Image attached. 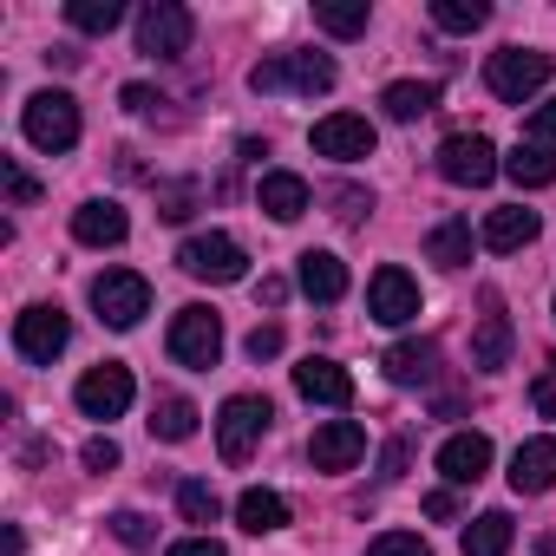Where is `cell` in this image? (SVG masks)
Instances as JSON below:
<instances>
[{
    "label": "cell",
    "instance_id": "33",
    "mask_svg": "<svg viewBox=\"0 0 556 556\" xmlns=\"http://www.w3.org/2000/svg\"><path fill=\"white\" fill-rule=\"evenodd\" d=\"M66 21H73L79 34H112V27L125 21V8H118V0H73Z\"/></svg>",
    "mask_w": 556,
    "mask_h": 556
},
{
    "label": "cell",
    "instance_id": "24",
    "mask_svg": "<svg viewBox=\"0 0 556 556\" xmlns=\"http://www.w3.org/2000/svg\"><path fill=\"white\" fill-rule=\"evenodd\" d=\"M387 380L393 387H432V374H439V348L432 341H400V348H387Z\"/></svg>",
    "mask_w": 556,
    "mask_h": 556
},
{
    "label": "cell",
    "instance_id": "25",
    "mask_svg": "<svg viewBox=\"0 0 556 556\" xmlns=\"http://www.w3.org/2000/svg\"><path fill=\"white\" fill-rule=\"evenodd\" d=\"M380 105H387L393 125H413V118H426V112L439 105V86H432V79H393V86L380 92Z\"/></svg>",
    "mask_w": 556,
    "mask_h": 556
},
{
    "label": "cell",
    "instance_id": "38",
    "mask_svg": "<svg viewBox=\"0 0 556 556\" xmlns=\"http://www.w3.org/2000/svg\"><path fill=\"white\" fill-rule=\"evenodd\" d=\"M530 144H556V99H543L530 112Z\"/></svg>",
    "mask_w": 556,
    "mask_h": 556
},
{
    "label": "cell",
    "instance_id": "41",
    "mask_svg": "<svg viewBox=\"0 0 556 556\" xmlns=\"http://www.w3.org/2000/svg\"><path fill=\"white\" fill-rule=\"evenodd\" d=\"M164 556H223V543H216V536H184V543H170Z\"/></svg>",
    "mask_w": 556,
    "mask_h": 556
},
{
    "label": "cell",
    "instance_id": "31",
    "mask_svg": "<svg viewBox=\"0 0 556 556\" xmlns=\"http://www.w3.org/2000/svg\"><path fill=\"white\" fill-rule=\"evenodd\" d=\"M484 21H491L484 0H432V27H445V34H478Z\"/></svg>",
    "mask_w": 556,
    "mask_h": 556
},
{
    "label": "cell",
    "instance_id": "20",
    "mask_svg": "<svg viewBox=\"0 0 556 556\" xmlns=\"http://www.w3.org/2000/svg\"><path fill=\"white\" fill-rule=\"evenodd\" d=\"M295 393H302V400H315V406H348V400H354V380H348V367H334V361L308 354V361L295 367Z\"/></svg>",
    "mask_w": 556,
    "mask_h": 556
},
{
    "label": "cell",
    "instance_id": "12",
    "mask_svg": "<svg viewBox=\"0 0 556 556\" xmlns=\"http://www.w3.org/2000/svg\"><path fill=\"white\" fill-rule=\"evenodd\" d=\"M131 367H118V361H105V367H92L86 380H79V413L86 419H125V406H131Z\"/></svg>",
    "mask_w": 556,
    "mask_h": 556
},
{
    "label": "cell",
    "instance_id": "42",
    "mask_svg": "<svg viewBox=\"0 0 556 556\" xmlns=\"http://www.w3.org/2000/svg\"><path fill=\"white\" fill-rule=\"evenodd\" d=\"M118 99H125V112H151V105H164V99H157L151 86H125Z\"/></svg>",
    "mask_w": 556,
    "mask_h": 556
},
{
    "label": "cell",
    "instance_id": "19",
    "mask_svg": "<svg viewBox=\"0 0 556 556\" xmlns=\"http://www.w3.org/2000/svg\"><path fill=\"white\" fill-rule=\"evenodd\" d=\"M471 367H478V374L510 367V315L497 308V295H491V302H484V315H478V334H471Z\"/></svg>",
    "mask_w": 556,
    "mask_h": 556
},
{
    "label": "cell",
    "instance_id": "35",
    "mask_svg": "<svg viewBox=\"0 0 556 556\" xmlns=\"http://www.w3.org/2000/svg\"><path fill=\"white\" fill-rule=\"evenodd\" d=\"M367 556H432V549H426L413 530H387V536H374V543H367Z\"/></svg>",
    "mask_w": 556,
    "mask_h": 556
},
{
    "label": "cell",
    "instance_id": "44",
    "mask_svg": "<svg viewBox=\"0 0 556 556\" xmlns=\"http://www.w3.org/2000/svg\"><path fill=\"white\" fill-rule=\"evenodd\" d=\"M452 510H458V497H452V484H445V491H432V497H426V517H452Z\"/></svg>",
    "mask_w": 556,
    "mask_h": 556
},
{
    "label": "cell",
    "instance_id": "23",
    "mask_svg": "<svg viewBox=\"0 0 556 556\" xmlns=\"http://www.w3.org/2000/svg\"><path fill=\"white\" fill-rule=\"evenodd\" d=\"M536 210H523V203H504V210H491L484 216V249H497V255H510V249H523V242H536Z\"/></svg>",
    "mask_w": 556,
    "mask_h": 556
},
{
    "label": "cell",
    "instance_id": "39",
    "mask_svg": "<svg viewBox=\"0 0 556 556\" xmlns=\"http://www.w3.org/2000/svg\"><path fill=\"white\" fill-rule=\"evenodd\" d=\"M334 203H341V210H334L341 223H361V216L374 210V197H367V190H334Z\"/></svg>",
    "mask_w": 556,
    "mask_h": 556
},
{
    "label": "cell",
    "instance_id": "17",
    "mask_svg": "<svg viewBox=\"0 0 556 556\" xmlns=\"http://www.w3.org/2000/svg\"><path fill=\"white\" fill-rule=\"evenodd\" d=\"M255 203L275 216V223H295V216H308V177H295V170H262V184H255Z\"/></svg>",
    "mask_w": 556,
    "mask_h": 556
},
{
    "label": "cell",
    "instance_id": "34",
    "mask_svg": "<svg viewBox=\"0 0 556 556\" xmlns=\"http://www.w3.org/2000/svg\"><path fill=\"white\" fill-rule=\"evenodd\" d=\"M112 536H118L125 549H151V536H157V530H151V517H138V510H118V517H112Z\"/></svg>",
    "mask_w": 556,
    "mask_h": 556
},
{
    "label": "cell",
    "instance_id": "45",
    "mask_svg": "<svg viewBox=\"0 0 556 556\" xmlns=\"http://www.w3.org/2000/svg\"><path fill=\"white\" fill-rule=\"evenodd\" d=\"M536 406H543V413L556 419V387H549V380H536Z\"/></svg>",
    "mask_w": 556,
    "mask_h": 556
},
{
    "label": "cell",
    "instance_id": "9",
    "mask_svg": "<svg viewBox=\"0 0 556 556\" xmlns=\"http://www.w3.org/2000/svg\"><path fill=\"white\" fill-rule=\"evenodd\" d=\"M497 170H504V164H497V144L478 138V131H458V138L439 144V177L458 184V190H478V184H491Z\"/></svg>",
    "mask_w": 556,
    "mask_h": 556
},
{
    "label": "cell",
    "instance_id": "21",
    "mask_svg": "<svg viewBox=\"0 0 556 556\" xmlns=\"http://www.w3.org/2000/svg\"><path fill=\"white\" fill-rule=\"evenodd\" d=\"M549 484H556V439H523V445L510 452V491L536 497V491H549Z\"/></svg>",
    "mask_w": 556,
    "mask_h": 556
},
{
    "label": "cell",
    "instance_id": "43",
    "mask_svg": "<svg viewBox=\"0 0 556 556\" xmlns=\"http://www.w3.org/2000/svg\"><path fill=\"white\" fill-rule=\"evenodd\" d=\"M282 295H289L282 275H262V308H282Z\"/></svg>",
    "mask_w": 556,
    "mask_h": 556
},
{
    "label": "cell",
    "instance_id": "32",
    "mask_svg": "<svg viewBox=\"0 0 556 556\" xmlns=\"http://www.w3.org/2000/svg\"><path fill=\"white\" fill-rule=\"evenodd\" d=\"M177 510H184V523H216V517H223V497H216L203 478H184V484H177Z\"/></svg>",
    "mask_w": 556,
    "mask_h": 556
},
{
    "label": "cell",
    "instance_id": "5",
    "mask_svg": "<svg viewBox=\"0 0 556 556\" xmlns=\"http://www.w3.org/2000/svg\"><path fill=\"white\" fill-rule=\"evenodd\" d=\"M549 53H536V47H504V53H491V66H484V86L504 99V105H523L530 92H543L549 86Z\"/></svg>",
    "mask_w": 556,
    "mask_h": 556
},
{
    "label": "cell",
    "instance_id": "15",
    "mask_svg": "<svg viewBox=\"0 0 556 556\" xmlns=\"http://www.w3.org/2000/svg\"><path fill=\"white\" fill-rule=\"evenodd\" d=\"M295 282H302V295H308V302H321V308H328V302H341V295H348V262H341L334 249H308V255L295 262Z\"/></svg>",
    "mask_w": 556,
    "mask_h": 556
},
{
    "label": "cell",
    "instance_id": "4",
    "mask_svg": "<svg viewBox=\"0 0 556 556\" xmlns=\"http://www.w3.org/2000/svg\"><path fill=\"white\" fill-rule=\"evenodd\" d=\"M21 131H27V144L34 151H73L79 144V99L73 92H34L27 99V112H21Z\"/></svg>",
    "mask_w": 556,
    "mask_h": 556
},
{
    "label": "cell",
    "instance_id": "40",
    "mask_svg": "<svg viewBox=\"0 0 556 556\" xmlns=\"http://www.w3.org/2000/svg\"><path fill=\"white\" fill-rule=\"evenodd\" d=\"M118 465V445L112 439H86V471H112Z\"/></svg>",
    "mask_w": 556,
    "mask_h": 556
},
{
    "label": "cell",
    "instance_id": "3",
    "mask_svg": "<svg viewBox=\"0 0 556 556\" xmlns=\"http://www.w3.org/2000/svg\"><path fill=\"white\" fill-rule=\"evenodd\" d=\"M268 419H275V406L255 400V393L223 400V413H216V452H223V465H249L255 445L268 439Z\"/></svg>",
    "mask_w": 556,
    "mask_h": 556
},
{
    "label": "cell",
    "instance_id": "13",
    "mask_svg": "<svg viewBox=\"0 0 556 556\" xmlns=\"http://www.w3.org/2000/svg\"><path fill=\"white\" fill-rule=\"evenodd\" d=\"M361 458H367V432H361L354 419L315 426V439H308V465H315V471H354Z\"/></svg>",
    "mask_w": 556,
    "mask_h": 556
},
{
    "label": "cell",
    "instance_id": "7",
    "mask_svg": "<svg viewBox=\"0 0 556 556\" xmlns=\"http://www.w3.org/2000/svg\"><path fill=\"white\" fill-rule=\"evenodd\" d=\"M66 341H73V321H66V308H53V302H34V308H21V315H14V348H21V361H34V367H53V361L66 354Z\"/></svg>",
    "mask_w": 556,
    "mask_h": 556
},
{
    "label": "cell",
    "instance_id": "29",
    "mask_svg": "<svg viewBox=\"0 0 556 556\" xmlns=\"http://www.w3.org/2000/svg\"><path fill=\"white\" fill-rule=\"evenodd\" d=\"M151 432H157L164 445H184V439H197V406H190L184 393L157 400V413H151Z\"/></svg>",
    "mask_w": 556,
    "mask_h": 556
},
{
    "label": "cell",
    "instance_id": "11",
    "mask_svg": "<svg viewBox=\"0 0 556 556\" xmlns=\"http://www.w3.org/2000/svg\"><path fill=\"white\" fill-rule=\"evenodd\" d=\"M367 315L380 321V328H406V321H419V282L406 268H380L374 282H367Z\"/></svg>",
    "mask_w": 556,
    "mask_h": 556
},
{
    "label": "cell",
    "instance_id": "16",
    "mask_svg": "<svg viewBox=\"0 0 556 556\" xmlns=\"http://www.w3.org/2000/svg\"><path fill=\"white\" fill-rule=\"evenodd\" d=\"M439 471H445V484H478L491 471V439L484 432H452L439 445Z\"/></svg>",
    "mask_w": 556,
    "mask_h": 556
},
{
    "label": "cell",
    "instance_id": "14",
    "mask_svg": "<svg viewBox=\"0 0 556 556\" xmlns=\"http://www.w3.org/2000/svg\"><path fill=\"white\" fill-rule=\"evenodd\" d=\"M315 151L334 157V164H361V157H374V125L354 118V112H328L315 125Z\"/></svg>",
    "mask_w": 556,
    "mask_h": 556
},
{
    "label": "cell",
    "instance_id": "37",
    "mask_svg": "<svg viewBox=\"0 0 556 556\" xmlns=\"http://www.w3.org/2000/svg\"><path fill=\"white\" fill-rule=\"evenodd\" d=\"M275 354H282V328L262 321V328L249 334V361H275Z\"/></svg>",
    "mask_w": 556,
    "mask_h": 556
},
{
    "label": "cell",
    "instance_id": "26",
    "mask_svg": "<svg viewBox=\"0 0 556 556\" xmlns=\"http://www.w3.org/2000/svg\"><path fill=\"white\" fill-rule=\"evenodd\" d=\"M426 262H439V268H465V262H471V223H465V216H445V223L426 236Z\"/></svg>",
    "mask_w": 556,
    "mask_h": 556
},
{
    "label": "cell",
    "instance_id": "1",
    "mask_svg": "<svg viewBox=\"0 0 556 556\" xmlns=\"http://www.w3.org/2000/svg\"><path fill=\"white\" fill-rule=\"evenodd\" d=\"M334 60L328 53H275V60H262V66H249V92H302V99H315V92H334Z\"/></svg>",
    "mask_w": 556,
    "mask_h": 556
},
{
    "label": "cell",
    "instance_id": "22",
    "mask_svg": "<svg viewBox=\"0 0 556 556\" xmlns=\"http://www.w3.org/2000/svg\"><path fill=\"white\" fill-rule=\"evenodd\" d=\"M236 523H242L249 536L289 530V497H282V491H268V484H249V491L236 497Z\"/></svg>",
    "mask_w": 556,
    "mask_h": 556
},
{
    "label": "cell",
    "instance_id": "30",
    "mask_svg": "<svg viewBox=\"0 0 556 556\" xmlns=\"http://www.w3.org/2000/svg\"><path fill=\"white\" fill-rule=\"evenodd\" d=\"M315 21H321L334 40H361L374 14H367V0H321V8H315Z\"/></svg>",
    "mask_w": 556,
    "mask_h": 556
},
{
    "label": "cell",
    "instance_id": "10",
    "mask_svg": "<svg viewBox=\"0 0 556 556\" xmlns=\"http://www.w3.org/2000/svg\"><path fill=\"white\" fill-rule=\"evenodd\" d=\"M216 354H223V321H216V308H203V302L177 308V321H170V361H184V367H216Z\"/></svg>",
    "mask_w": 556,
    "mask_h": 556
},
{
    "label": "cell",
    "instance_id": "6",
    "mask_svg": "<svg viewBox=\"0 0 556 556\" xmlns=\"http://www.w3.org/2000/svg\"><path fill=\"white\" fill-rule=\"evenodd\" d=\"M92 308L105 328H138L151 315V282L138 268H105L99 282H92Z\"/></svg>",
    "mask_w": 556,
    "mask_h": 556
},
{
    "label": "cell",
    "instance_id": "2",
    "mask_svg": "<svg viewBox=\"0 0 556 556\" xmlns=\"http://www.w3.org/2000/svg\"><path fill=\"white\" fill-rule=\"evenodd\" d=\"M177 268L190 275V282L229 289V282H242V275H249V255H242V242H236V236H223V229H203V236H190V242L177 249Z\"/></svg>",
    "mask_w": 556,
    "mask_h": 556
},
{
    "label": "cell",
    "instance_id": "18",
    "mask_svg": "<svg viewBox=\"0 0 556 556\" xmlns=\"http://www.w3.org/2000/svg\"><path fill=\"white\" fill-rule=\"evenodd\" d=\"M73 236H79V242H92V249H112V242H125V236H131V216H125L112 197H92V203H79V210H73Z\"/></svg>",
    "mask_w": 556,
    "mask_h": 556
},
{
    "label": "cell",
    "instance_id": "28",
    "mask_svg": "<svg viewBox=\"0 0 556 556\" xmlns=\"http://www.w3.org/2000/svg\"><path fill=\"white\" fill-rule=\"evenodd\" d=\"M510 536H517V523H510L504 510H484V517H471V530H465V556H510Z\"/></svg>",
    "mask_w": 556,
    "mask_h": 556
},
{
    "label": "cell",
    "instance_id": "8",
    "mask_svg": "<svg viewBox=\"0 0 556 556\" xmlns=\"http://www.w3.org/2000/svg\"><path fill=\"white\" fill-rule=\"evenodd\" d=\"M190 40H197V21H190V8H177V0H151L138 14V53L144 60H184Z\"/></svg>",
    "mask_w": 556,
    "mask_h": 556
},
{
    "label": "cell",
    "instance_id": "36",
    "mask_svg": "<svg viewBox=\"0 0 556 556\" xmlns=\"http://www.w3.org/2000/svg\"><path fill=\"white\" fill-rule=\"evenodd\" d=\"M0 177H8V197H14V203H34V197H40V184H34L14 157H0Z\"/></svg>",
    "mask_w": 556,
    "mask_h": 556
},
{
    "label": "cell",
    "instance_id": "27",
    "mask_svg": "<svg viewBox=\"0 0 556 556\" xmlns=\"http://www.w3.org/2000/svg\"><path fill=\"white\" fill-rule=\"evenodd\" d=\"M504 177L523 184V190H543V184H556V151L549 144H517L504 157Z\"/></svg>",
    "mask_w": 556,
    "mask_h": 556
}]
</instances>
